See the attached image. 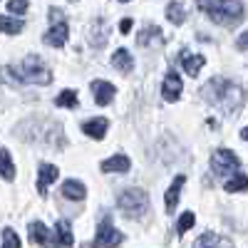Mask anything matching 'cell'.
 <instances>
[{
  "mask_svg": "<svg viewBox=\"0 0 248 248\" xmlns=\"http://www.w3.org/2000/svg\"><path fill=\"white\" fill-rule=\"evenodd\" d=\"M10 13H15V15H23L25 10H28V0H8V5H5Z\"/></svg>",
  "mask_w": 248,
  "mask_h": 248,
  "instance_id": "cell-28",
  "label": "cell"
},
{
  "mask_svg": "<svg viewBox=\"0 0 248 248\" xmlns=\"http://www.w3.org/2000/svg\"><path fill=\"white\" fill-rule=\"evenodd\" d=\"M107 127H109V122H107L105 117H94V119H90V122L82 124V132H85L87 137H92V139H105Z\"/></svg>",
  "mask_w": 248,
  "mask_h": 248,
  "instance_id": "cell-12",
  "label": "cell"
},
{
  "mask_svg": "<svg viewBox=\"0 0 248 248\" xmlns=\"http://www.w3.org/2000/svg\"><path fill=\"white\" fill-rule=\"evenodd\" d=\"M17 82H30V85H50L52 72L40 62V57L30 55L17 70Z\"/></svg>",
  "mask_w": 248,
  "mask_h": 248,
  "instance_id": "cell-4",
  "label": "cell"
},
{
  "mask_svg": "<svg viewBox=\"0 0 248 248\" xmlns=\"http://www.w3.org/2000/svg\"><path fill=\"white\" fill-rule=\"evenodd\" d=\"M124 241V236L112 226V221L109 218H105L99 223V229H97V238H94V248H117L119 243Z\"/></svg>",
  "mask_w": 248,
  "mask_h": 248,
  "instance_id": "cell-7",
  "label": "cell"
},
{
  "mask_svg": "<svg viewBox=\"0 0 248 248\" xmlns=\"http://www.w3.org/2000/svg\"><path fill=\"white\" fill-rule=\"evenodd\" d=\"M201 97L209 102V105L223 109V112H236L243 107V90L236 85V82L226 79V77H214L203 85Z\"/></svg>",
  "mask_w": 248,
  "mask_h": 248,
  "instance_id": "cell-1",
  "label": "cell"
},
{
  "mask_svg": "<svg viewBox=\"0 0 248 248\" xmlns=\"http://www.w3.org/2000/svg\"><path fill=\"white\" fill-rule=\"evenodd\" d=\"M0 25H3V30L8 35H15V32L23 30V20H13L10 15H3V17H0Z\"/></svg>",
  "mask_w": 248,
  "mask_h": 248,
  "instance_id": "cell-23",
  "label": "cell"
},
{
  "mask_svg": "<svg viewBox=\"0 0 248 248\" xmlns=\"http://www.w3.org/2000/svg\"><path fill=\"white\" fill-rule=\"evenodd\" d=\"M117 201H119V209L124 211V216H129V218H139V216L147 214V209H149L147 191L134 189V186H132V189H124L117 196Z\"/></svg>",
  "mask_w": 248,
  "mask_h": 248,
  "instance_id": "cell-3",
  "label": "cell"
},
{
  "mask_svg": "<svg viewBox=\"0 0 248 248\" xmlns=\"http://www.w3.org/2000/svg\"><path fill=\"white\" fill-rule=\"evenodd\" d=\"M92 92H94V102L97 105H109V102L114 99V94H117V90H114V85L112 82H107V79H97V82H92Z\"/></svg>",
  "mask_w": 248,
  "mask_h": 248,
  "instance_id": "cell-9",
  "label": "cell"
},
{
  "mask_svg": "<svg viewBox=\"0 0 248 248\" xmlns=\"http://www.w3.org/2000/svg\"><path fill=\"white\" fill-rule=\"evenodd\" d=\"M211 169H214V174H218V176H223L226 181H229L231 176L238 174L241 161H238V156L231 149H218L211 156Z\"/></svg>",
  "mask_w": 248,
  "mask_h": 248,
  "instance_id": "cell-5",
  "label": "cell"
},
{
  "mask_svg": "<svg viewBox=\"0 0 248 248\" xmlns=\"http://www.w3.org/2000/svg\"><path fill=\"white\" fill-rule=\"evenodd\" d=\"M60 176V169L57 167H52V164H40V171H37V191H40V196H47V186L55 181Z\"/></svg>",
  "mask_w": 248,
  "mask_h": 248,
  "instance_id": "cell-8",
  "label": "cell"
},
{
  "mask_svg": "<svg viewBox=\"0 0 248 248\" xmlns=\"http://www.w3.org/2000/svg\"><path fill=\"white\" fill-rule=\"evenodd\" d=\"M152 37H156V40H161V32H159V28H154V25H149L147 30H144L141 35H139V40H137V43L141 45V47H147V43H149V40Z\"/></svg>",
  "mask_w": 248,
  "mask_h": 248,
  "instance_id": "cell-26",
  "label": "cell"
},
{
  "mask_svg": "<svg viewBox=\"0 0 248 248\" xmlns=\"http://www.w3.org/2000/svg\"><path fill=\"white\" fill-rule=\"evenodd\" d=\"M30 241H32L35 246H47L50 233H47V226H45L43 221H35V223H30Z\"/></svg>",
  "mask_w": 248,
  "mask_h": 248,
  "instance_id": "cell-18",
  "label": "cell"
},
{
  "mask_svg": "<svg viewBox=\"0 0 248 248\" xmlns=\"http://www.w3.org/2000/svg\"><path fill=\"white\" fill-rule=\"evenodd\" d=\"M3 248H20V238L13 229H5L3 231Z\"/></svg>",
  "mask_w": 248,
  "mask_h": 248,
  "instance_id": "cell-27",
  "label": "cell"
},
{
  "mask_svg": "<svg viewBox=\"0 0 248 248\" xmlns=\"http://www.w3.org/2000/svg\"><path fill=\"white\" fill-rule=\"evenodd\" d=\"M0 156H3V176H5L8 181H13V179H15V167H13L10 152H8V149H3V152H0Z\"/></svg>",
  "mask_w": 248,
  "mask_h": 248,
  "instance_id": "cell-24",
  "label": "cell"
},
{
  "mask_svg": "<svg viewBox=\"0 0 248 248\" xmlns=\"http://www.w3.org/2000/svg\"><path fill=\"white\" fill-rule=\"evenodd\" d=\"M196 3L218 25H233L243 17V8L238 0H196Z\"/></svg>",
  "mask_w": 248,
  "mask_h": 248,
  "instance_id": "cell-2",
  "label": "cell"
},
{
  "mask_svg": "<svg viewBox=\"0 0 248 248\" xmlns=\"http://www.w3.org/2000/svg\"><path fill=\"white\" fill-rule=\"evenodd\" d=\"M236 45H238V50H248V30L238 37V43H236Z\"/></svg>",
  "mask_w": 248,
  "mask_h": 248,
  "instance_id": "cell-29",
  "label": "cell"
},
{
  "mask_svg": "<svg viewBox=\"0 0 248 248\" xmlns=\"http://www.w3.org/2000/svg\"><path fill=\"white\" fill-rule=\"evenodd\" d=\"M50 20H52V28L45 32V45H50V47H62L67 43V35H70V28H67V23L62 20V13L57 10V8H50Z\"/></svg>",
  "mask_w": 248,
  "mask_h": 248,
  "instance_id": "cell-6",
  "label": "cell"
},
{
  "mask_svg": "<svg viewBox=\"0 0 248 248\" xmlns=\"http://www.w3.org/2000/svg\"><path fill=\"white\" fill-rule=\"evenodd\" d=\"M112 65H114L117 70H122V72H129V70L134 67V60H132V55L124 50V47H119V50L112 55Z\"/></svg>",
  "mask_w": 248,
  "mask_h": 248,
  "instance_id": "cell-19",
  "label": "cell"
},
{
  "mask_svg": "<svg viewBox=\"0 0 248 248\" xmlns=\"http://www.w3.org/2000/svg\"><path fill=\"white\" fill-rule=\"evenodd\" d=\"M194 248H231V241L223 238V236H218V233H203V236L194 243Z\"/></svg>",
  "mask_w": 248,
  "mask_h": 248,
  "instance_id": "cell-14",
  "label": "cell"
},
{
  "mask_svg": "<svg viewBox=\"0 0 248 248\" xmlns=\"http://www.w3.org/2000/svg\"><path fill=\"white\" fill-rule=\"evenodd\" d=\"M194 221H196V216L191 214V211H186V214H181V218H179V223H176V233L181 236V233H186L194 226Z\"/></svg>",
  "mask_w": 248,
  "mask_h": 248,
  "instance_id": "cell-25",
  "label": "cell"
},
{
  "mask_svg": "<svg viewBox=\"0 0 248 248\" xmlns=\"http://www.w3.org/2000/svg\"><path fill=\"white\" fill-rule=\"evenodd\" d=\"M203 62H206L203 55H189V52H184V55H181V65H184V70L189 72L191 77L199 75V70L203 67Z\"/></svg>",
  "mask_w": 248,
  "mask_h": 248,
  "instance_id": "cell-17",
  "label": "cell"
},
{
  "mask_svg": "<svg viewBox=\"0 0 248 248\" xmlns=\"http://www.w3.org/2000/svg\"><path fill=\"white\" fill-rule=\"evenodd\" d=\"M186 176H176L169 186V191H167V214H174L176 209V203H179V196H181V186H184Z\"/></svg>",
  "mask_w": 248,
  "mask_h": 248,
  "instance_id": "cell-16",
  "label": "cell"
},
{
  "mask_svg": "<svg viewBox=\"0 0 248 248\" xmlns=\"http://www.w3.org/2000/svg\"><path fill=\"white\" fill-rule=\"evenodd\" d=\"M75 238H72V229L67 221H57L55 226V248H72Z\"/></svg>",
  "mask_w": 248,
  "mask_h": 248,
  "instance_id": "cell-13",
  "label": "cell"
},
{
  "mask_svg": "<svg viewBox=\"0 0 248 248\" xmlns=\"http://www.w3.org/2000/svg\"><path fill=\"white\" fill-rule=\"evenodd\" d=\"M129 167H132V164H129V159L124 156V154H114L112 159L99 164V169L105 171V174H127Z\"/></svg>",
  "mask_w": 248,
  "mask_h": 248,
  "instance_id": "cell-11",
  "label": "cell"
},
{
  "mask_svg": "<svg viewBox=\"0 0 248 248\" xmlns=\"http://www.w3.org/2000/svg\"><path fill=\"white\" fill-rule=\"evenodd\" d=\"M241 137H243V139H248V127H246V129L241 132Z\"/></svg>",
  "mask_w": 248,
  "mask_h": 248,
  "instance_id": "cell-31",
  "label": "cell"
},
{
  "mask_svg": "<svg viewBox=\"0 0 248 248\" xmlns=\"http://www.w3.org/2000/svg\"><path fill=\"white\" fill-rule=\"evenodd\" d=\"M161 94H164L167 102H176L181 97V77H179V72H169L167 77H164Z\"/></svg>",
  "mask_w": 248,
  "mask_h": 248,
  "instance_id": "cell-10",
  "label": "cell"
},
{
  "mask_svg": "<svg viewBox=\"0 0 248 248\" xmlns=\"http://www.w3.org/2000/svg\"><path fill=\"white\" fill-rule=\"evenodd\" d=\"M223 189L226 191H248V176H243V174H236V176H231L229 181H223Z\"/></svg>",
  "mask_w": 248,
  "mask_h": 248,
  "instance_id": "cell-21",
  "label": "cell"
},
{
  "mask_svg": "<svg viewBox=\"0 0 248 248\" xmlns=\"http://www.w3.org/2000/svg\"><path fill=\"white\" fill-rule=\"evenodd\" d=\"M122 3H129V0H122Z\"/></svg>",
  "mask_w": 248,
  "mask_h": 248,
  "instance_id": "cell-32",
  "label": "cell"
},
{
  "mask_svg": "<svg viewBox=\"0 0 248 248\" xmlns=\"http://www.w3.org/2000/svg\"><path fill=\"white\" fill-rule=\"evenodd\" d=\"M62 196L65 199H70V201H82L87 196V191H85V186H82L79 181H75V179H67L65 184H62Z\"/></svg>",
  "mask_w": 248,
  "mask_h": 248,
  "instance_id": "cell-15",
  "label": "cell"
},
{
  "mask_svg": "<svg viewBox=\"0 0 248 248\" xmlns=\"http://www.w3.org/2000/svg\"><path fill=\"white\" fill-rule=\"evenodd\" d=\"M119 30H122L124 35H127V32L132 30V20H129V17H124V20H122V25H119Z\"/></svg>",
  "mask_w": 248,
  "mask_h": 248,
  "instance_id": "cell-30",
  "label": "cell"
},
{
  "mask_svg": "<svg viewBox=\"0 0 248 248\" xmlns=\"http://www.w3.org/2000/svg\"><path fill=\"white\" fill-rule=\"evenodd\" d=\"M167 17H169V23H174V25H181L184 20H186V10H184V5L181 3H169L167 5Z\"/></svg>",
  "mask_w": 248,
  "mask_h": 248,
  "instance_id": "cell-20",
  "label": "cell"
},
{
  "mask_svg": "<svg viewBox=\"0 0 248 248\" xmlns=\"http://www.w3.org/2000/svg\"><path fill=\"white\" fill-rule=\"evenodd\" d=\"M55 105H57V107L75 109V107H77V92H75V90H65V92H60V94H57V99H55Z\"/></svg>",
  "mask_w": 248,
  "mask_h": 248,
  "instance_id": "cell-22",
  "label": "cell"
}]
</instances>
